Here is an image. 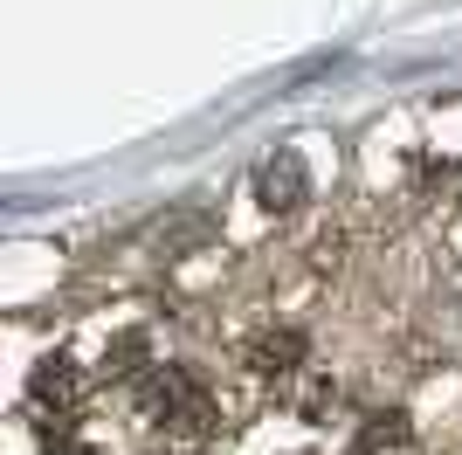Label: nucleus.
Returning a JSON list of instances; mask_svg holds the SVG:
<instances>
[{"instance_id":"nucleus-4","label":"nucleus","mask_w":462,"mask_h":455,"mask_svg":"<svg viewBox=\"0 0 462 455\" xmlns=\"http://www.w3.org/2000/svg\"><path fill=\"white\" fill-rule=\"evenodd\" d=\"M249 366L263 379H283V373H297V366H304V331H255L249 339Z\"/></svg>"},{"instance_id":"nucleus-2","label":"nucleus","mask_w":462,"mask_h":455,"mask_svg":"<svg viewBox=\"0 0 462 455\" xmlns=\"http://www.w3.org/2000/svg\"><path fill=\"white\" fill-rule=\"evenodd\" d=\"M255 200H263V214H290V208H304L310 200V166H304V152H270L263 166H255Z\"/></svg>"},{"instance_id":"nucleus-5","label":"nucleus","mask_w":462,"mask_h":455,"mask_svg":"<svg viewBox=\"0 0 462 455\" xmlns=\"http://www.w3.org/2000/svg\"><path fill=\"white\" fill-rule=\"evenodd\" d=\"M208 235H214V221H208L200 208H193V214H180V221H166V228H159V235H152V248H159V255H187V248H200Z\"/></svg>"},{"instance_id":"nucleus-6","label":"nucleus","mask_w":462,"mask_h":455,"mask_svg":"<svg viewBox=\"0 0 462 455\" xmlns=\"http://www.w3.org/2000/svg\"><path fill=\"white\" fill-rule=\"evenodd\" d=\"M49 455H97L90 441H69V435H49Z\"/></svg>"},{"instance_id":"nucleus-3","label":"nucleus","mask_w":462,"mask_h":455,"mask_svg":"<svg viewBox=\"0 0 462 455\" xmlns=\"http://www.w3.org/2000/svg\"><path fill=\"white\" fill-rule=\"evenodd\" d=\"M35 400H42V407H56V414L83 407V366L62 359V352H49V359L35 366Z\"/></svg>"},{"instance_id":"nucleus-1","label":"nucleus","mask_w":462,"mask_h":455,"mask_svg":"<svg viewBox=\"0 0 462 455\" xmlns=\"http://www.w3.org/2000/svg\"><path fill=\"white\" fill-rule=\"evenodd\" d=\"M138 400H145V414H152L159 428H173V435H208L214 428V394L193 366H152V373L138 379Z\"/></svg>"}]
</instances>
